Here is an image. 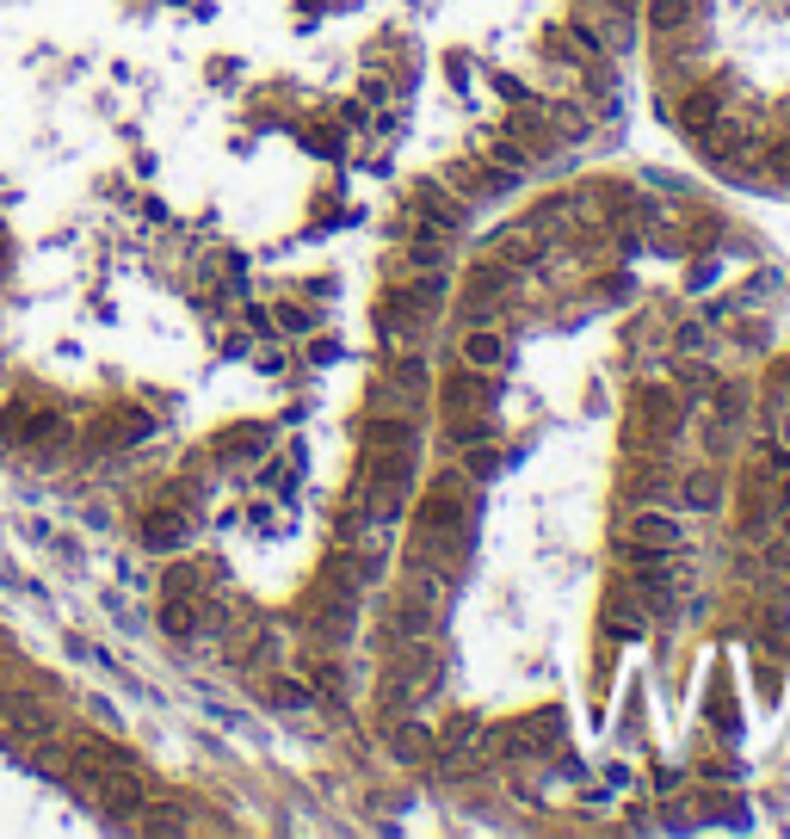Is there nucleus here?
<instances>
[{
	"mask_svg": "<svg viewBox=\"0 0 790 839\" xmlns=\"http://www.w3.org/2000/svg\"><path fill=\"white\" fill-rule=\"evenodd\" d=\"M500 358H507V340L500 334H488V327L463 334V364H470V371H500Z\"/></svg>",
	"mask_w": 790,
	"mask_h": 839,
	"instance_id": "18",
	"label": "nucleus"
},
{
	"mask_svg": "<svg viewBox=\"0 0 790 839\" xmlns=\"http://www.w3.org/2000/svg\"><path fill=\"white\" fill-rule=\"evenodd\" d=\"M389 383L408 389V395H420V389H426V358H420V352H402V358L389 364Z\"/></svg>",
	"mask_w": 790,
	"mask_h": 839,
	"instance_id": "29",
	"label": "nucleus"
},
{
	"mask_svg": "<svg viewBox=\"0 0 790 839\" xmlns=\"http://www.w3.org/2000/svg\"><path fill=\"white\" fill-rule=\"evenodd\" d=\"M494 87H500V93H507L513 105H531V93H525V81H513V75H494Z\"/></svg>",
	"mask_w": 790,
	"mask_h": 839,
	"instance_id": "39",
	"label": "nucleus"
},
{
	"mask_svg": "<svg viewBox=\"0 0 790 839\" xmlns=\"http://www.w3.org/2000/svg\"><path fill=\"white\" fill-rule=\"evenodd\" d=\"M445 186L463 198V204H476V198H500V192H507L513 186V179L507 173H488V161H457V167H445Z\"/></svg>",
	"mask_w": 790,
	"mask_h": 839,
	"instance_id": "6",
	"label": "nucleus"
},
{
	"mask_svg": "<svg viewBox=\"0 0 790 839\" xmlns=\"http://www.w3.org/2000/svg\"><path fill=\"white\" fill-rule=\"evenodd\" d=\"M266 445H272L266 426H229V432H217V457L223 463H254V457H266Z\"/></svg>",
	"mask_w": 790,
	"mask_h": 839,
	"instance_id": "14",
	"label": "nucleus"
},
{
	"mask_svg": "<svg viewBox=\"0 0 790 839\" xmlns=\"http://www.w3.org/2000/svg\"><path fill=\"white\" fill-rule=\"evenodd\" d=\"M476 735H482V722H476V716H457V722L445 728V753H457V747H470Z\"/></svg>",
	"mask_w": 790,
	"mask_h": 839,
	"instance_id": "36",
	"label": "nucleus"
},
{
	"mask_svg": "<svg viewBox=\"0 0 790 839\" xmlns=\"http://www.w3.org/2000/svg\"><path fill=\"white\" fill-rule=\"evenodd\" d=\"M136 827L142 833H179V827H186V815H136Z\"/></svg>",
	"mask_w": 790,
	"mask_h": 839,
	"instance_id": "38",
	"label": "nucleus"
},
{
	"mask_svg": "<svg viewBox=\"0 0 790 839\" xmlns=\"http://www.w3.org/2000/svg\"><path fill=\"white\" fill-rule=\"evenodd\" d=\"M488 167H500L507 179H519V173H531V149H525L519 136H494L488 142Z\"/></svg>",
	"mask_w": 790,
	"mask_h": 839,
	"instance_id": "21",
	"label": "nucleus"
},
{
	"mask_svg": "<svg viewBox=\"0 0 790 839\" xmlns=\"http://www.w3.org/2000/svg\"><path fill=\"white\" fill-rule=\"evenodd\" d=\"M303 624H309V636H315L321 648H346L352 630H358V593L321 587V599H315V611L303 617Z\"/></svg>",
	"mask_w": 790,
	"mask_h": 839,
	"instance_id": "2",
	"label": "nucleus"
},
{
	"mask_svg": "<svg viewBox=\"0 0 790 839\" xmlns=\"http://www.w3.org/2000/svg\"><path fill=\"white\" fill-rule=\"evenodd\" d=\"M741 408H747V389H741V383H723V389H716V420H723V426H735Z\"/></svg>",
	"mask_w": 790,
	"mask_h": 839,
	"instance_id": "34",
	"label": "nucleus"
},
{
	"mask_svg": "<svg viewBox=\"0 0 790 839\" xmlns=\"http://www.w3.org/2000/svg\"><path fill=\"white\" fill-rule=\"evenodd\" d=\"M661 494H673V469H667V463H655V469H642V476H630V500H661Z\"/></svg>",
	"mask_w": 790,
	"mask_h": 839,
	"instance_id": "30",
	"label": "nucleus"
},
{
	"mask_svg": "<svg viewBox=\"0 0 790 839\" xmlns=\"http://www.w3.org/2000/svg\"><path fill=\"white\" fill-rule=\"evenodd\" d=\"M605 630H612L618 642H636L642 636V605L636 599H612V605H605Z\"/></svg>",
	"mask_w": 790,
	"mask_h": 839,
	"instance_id": "25",
	"label": "nucleus"
},
{
	"mask_svg": "<svg viewBox=\"0 0 790 839\" xmlns=\"http://www.w3.org/2000/svg\"><path fill=\"white\" fill-rule=\"evenodd\" d=\"M760 167L778 179V186H790V136H778V142H766L760 149Z\"/></svg>",
	"mask_w": 790,
	"mask_h": 839,
	"instance_id": "32",
	"label": "nucleus"
},
{
	"mask_svg": "<svg viewBox=\"0 0 790 839\" xmlns=\"http://www.w3.org/2000/svg\"><path fill=\"white\" fill-rule=\"evenodd\" d=\"M673 118L686 136H704L716 118H723V99H716V87H692V93H679L673 99Z\"/></svg>",
	"mask_w": 790,
	"mask_h": 839,
	"instance_id": "11",
	"label": "nucleus"
},
{
	"mask_svg": "<svg viewBox=\"0 0 790 839\" xmlns=\"http://www.w3.org/2000/svg\"><path fill=\"white\" fill-rule=\"evenodd\" d=\"M488 439H494L488 414H482V420H451V426H445V445H451V451H470V445H488Z\"/></svg>",
	"mask_w": 790,
	"mask_h": 839,
	"instance_id": "27",
	"label": "nucleus"
},
{
	"mask_svg": "<svg viewBox=\"0 0 790 839\" xmlns=\"http://www.w3.org/2000/svg\"><path fill=\"white\" fill-rule=\"evenodd\" d=\"M531 247H537V241H531L525 229H507V235L494 241V253H500V260H531Z\"/></svg>",
	"mask_w": 790,
	"mask_h": 839,
	"instance_id": "35",
	"label": "nucleus"
},
{
	"mask_svg": "<svg viewBox=\"0 0 790 839\" xmlns=\"http://www.w3.org/2000/svg\"><path fill=\"white\" fill-rule=\"evenodd\" d=\"M414 229H433V235H457V223H463V216H470V204H463L451 186H445V179H426V186H414Z\"/></svg>",
	"mask_w": 790,
	"mask_h": 839,
	"instance_id": "3",
	"label": "nucleus"
},
{
	"mask_svg": "<svg viewBox=\"0 0 790 839\" xmlns=\"http://www.w3.org/2000/svg\"><path fill=\"white\" fill-rule=\"evenodd\" d=\"M698 346H704V327L686 321V327H679V352H698Z\"/></svg>",
	"mask_w": 790,
	"mask_h": 839,
	"instance_id": "40",
	"label": "nucleus"
},
{
	"mask_svg": "<svg viewBox=\"0 0 790 839\" xmlns=\"http://www.w3.org/2000/svg\"><path fill=\"white\" fill-rule=\"evenodd\" d=\"M636 408H642V420H649L655 432H661V439H673V432H679V401H673V389H642L636 395Z\"/></svg>",
	"mask_w": 790,
	"mask_h": 839,
	"instance_id": "16",
	"label": "nucleus"
},
{
	"mask_svg": "<svg viewBox=\"0 0 790 839\" xmlns=\"http://www.w3.org/2000/svg\"><path fill=\"white\" fill-rule=\"evenodd\" d=\"M272 315H278L284 334H309V327H315V315H309V309H297V303H284V309H272Z\"/></svg>",
	"mask_w": 790,
	"mask_h": 839,
	"instance_id": "37",
	"label": "nucleus"
},
{
	"mask_svg": "<svg viewBox=\"0 0 790 839\" xmlns=\"http://www.w3.org/2000/svg\"><path fill=\"white\" fill-rule=\"evenodd\" d=\"M568 44L581 50V56H605V50H612V44H605V31H593L587 19H568Z\"/></svg>",
	"mask_w": 790,
	"mask_h": 839,
	"instance_id": "31",
	"label": "nucleus"
},
{
	"mask_svg": "<svg viewBox=\"0 0 790 839\" xmlns=\"http://www.w3.org/2000/svg\"><path fill=\"white\" fill-rule=\"evenodd\" d=\"M679 494H686V506H692V513H710V506L723 500V482H716V469H692Z\"/></svg>",
	"mask_w": 790,
	"mask_h": 839,
	"instance_id": "24",
	"label": "nucleus"
},
{
	"mask_svg": "<svg viewBox=\"0 0 790 839\" xmlns=\"http://www.w3.org/2000/svg\"><path fill=\"white\" fill-rule=\"evenodd\" d=\"M649 25L655 38H679V31L698 25V0H649Z\"/></svg>",
	"mask_w": 790,
	"mask_h": 839,
	"instance_id": "15",
	"label": "nucleus"
},
{
	"mask_svg": "<svg viewBox=\"0 0 790 839\" xmlns=\"http://www.w3.org/2000/svg\"><path fill=\"white\" fill-rule=\"evenodd\" d=\"M624 550H655V556L679 550V519L673 513H636L624 525Z\"/></svg>",
	"mask_w": 790,
	"mask_h": 839,
	"instance_id": "7",
	"label": "nucleus"
},
{
	"mask_svg": "<svg viewBox=\"0 0 790 839\" xmlns=\"http://www.w3.org/2000/svg\"><path fill=\"white\" fill-rule=\"evenodd\" d=\"M198 617H204V599H161V630L167 636H198Z\"/></svg>",
	"mask_w": 790,
	"mask_h": 839,
	"instance_id": "19",
	"label": "nucleus"
},
{
	"mask_svg": "<svg viewBox=\"0 0 790 839\" xmlns=\"http://www.w3.org/2000/svg\"><path fill=\"white\" fill-rule=\"evenodd\" d=\"M500 290H507V260H482V266L470 272V290H463V309H470L476 321H488L482 309L500 297Z\"/></svg>",
	"mask_w": 790,
	"mask_h": 839,
	"instance_id": "13",
	"label": "nucleus"
},
{
	"mask_svg": "<svg viewBox=\"0 0 790 839\" xmlns=\"http://www.w3.org/2000/svg\"><path fill=\"white\" fill-rule=\"evenodd\" d=\"M142 432H149V414H136V408H118L112 420H105V426L93 432V439H99V445H136Z\"/></svg>",
	"mask_w": 790,
	"mask_h": 839,
	"instance_id": "20",
	"label": "nucleus"
},
{
	"mask_svg": "<svg viewBox=\"0 0 790 839\" xmlns=\"http://www.w3.org/2000/svg\"><path fill=\"white\" fill-rule=\"evenodd\" d=\"M93 802L105 809V821H136L142 809H149V778L124 759V765H112V772L93 778Z\"/></svg>",
	"mask_w": 790,
	"mask_h": 839,
	"instance_id": "1",
	"label": "nucleus"
},
{
	"mask_svg": "<svg viewBox=\"0 0 790 839\" xmlns=\"http://www.w3.org/2000/svg\"><path fill=\"white\" fill-rule=\"evenodd\" d=\"M142 543H149V550H186V543H192V513L155 506V513L142 519Z\"/></svg>",
	"mask_w": 790,
	"mask_h": 839,
	"instance_id": "9",
	"label": "nucleus"
},
{
	"mask_svg": "<svg viewBox=\"0 0 790 839\" xmlns=\"http://www.w3.org/2000/svg\"><path fill=\"white\" fill-rule=\"evenodd\" d=\"M56 426H62V414L38 408V401H31V408H25V401H13V408L0 414V439H7V445H44Z\"/></svg>",
	"mask_w": 790,
	"mask_h": 839,
	"instance_id": "5",
	"label": "nucleus"
},
{
	"mask_svg": "<svg viewBox=\"0 0 790 839\" xmlns=\"http://www.w3.org/2000/svg\"><path fill=\"white\" fill-rule=\"evenodd\" d=\"M303 673H309V685H315V691H328V698H340V661H334V648H328V654H309V661H303Z\"/></svg>",
	"mask_w": 790,
	"mask_h": 839,
	"instance_id": "28",
	"label": "nucleus"
},
{
	"mask_svg": "<svg viewBox=\"0 0 790 839\" xmlns=\"http://www.w3.org/2000/svg\"><path fill=\"white\" fill-rule=\"evenodd\" d=\"M457 469L470 482H488V476H500V451H494V439L488 445H470V451H457Z\"/></svg>",
	"mask_w": 790,
	"mask_h": 839,
	"instance_id": "26",
	"label": "nucleus"
},
{
	"mask_svg": "<svg viewBox=\"0 0 790 839\" xmlns=\"http://www.w3.org/2000/svg\"><path fill=\"white\" fill-rule=\"evenodd\" d=\"M161 599H204V568L198 562H173L161 580Z\"/></svg>",
	"mask_w": 790,
	"mask_h": 839,
	"instance_id": "22",
	"label": "nucleus"
},
{
	"mask_svg": "<svg viewBox=\"0 0 790 839\" xmlns=\"http://www.w3.org/2000/svg\"><path fill=\"white\" fill-rule=\"evenodd\" d=\"M383 735H389V753H395V759H408V765H420L426 753L439 747V741H433V728H426L420 716H395Z\"/></svg>",
	"mask_w": 790,
	"mask_h": 839,
	"instance_id": "12",
	"label": "nucleus"
},
{
	"mask_svg": "<svg viewBox=\"0 0 790 839\" xmlns=\"http://www.w3.org/2000/svg\"><path fill=\"white\" fill-rule=\"evenodd\" d=\"M414 562L457 580L463 568H470V525L463 531H414Z\"/></svg>",
	"mask_w": 790,
	"mask_h": 839,
	"instance_id": "4",
	"label": "nucleus"
},
{
	"mask_svg": "<svg viewBox=\"0 0 790 839\" xmlns=\"http://www.w3.org/2000/svg\"><path fill=\"white\" fill-rule=\"evenodd\" d=\"M365 451H414V420L402 414H383L365 426Z\"/></svg>",
	"mask_w": 790,
	"mask_h": 839,
	"instance_id": "17",
	"label": "nucleus"
},
{
	"mask_svg": "<svg viewBox=\"0 0 790 839\" xmlns=\"http://www.w3.org/2000/svg\"><path fill=\"white\" fill-rule=\"evenodd\" d=\"M556 735H562V722H556V710H544V716H525L519 728H513V747L525 753V747H556Z\"/></svg>",
	"mask_w": 790,
	"mask_h": 839,
	"instance_id": "23",
	"label": "nucleus"
},
{
	"mask_svg": "<svg viewBox=\"0 0 790 839\" xmlns=\"http://www.w3.org/2000/svg\"><path fill=\"white\" fill-rule=\"evenodd\" d=\"M389 624H395V636H402V642H433L439 636V611L426 605V599H414V593H402V599H395V611H389Z\"/></svg>",
	"mask_w": 790,
	"mask_h": 839,
	"instance_id": "10",
	"label": "nucleus"
},
{
	"mask_svg": "<svg viewBox=\"0 0 790 839\" xmlns=\"http://www.w3.org/2000/svg\"><path fill=\"white\" fill-rule=\"evenodd\" d=\"M266 698L291 704V710H309V704H315V691H309V685H297V679H272V685H266Z\"/></svg>",
	"mask_w": 790,
	"mask_h": 839,
	"instance_id": "33",
	"label": "nucleus"
},
{
	"mask_svg": "<svg viewBox=\"0 0 790 839\" xmlns=\"http://www.w3.org/2000/svg\"><path fill=\"white\" fill-rule=\"evenodd\" d=\"M494 401H500L494 371H470V364H463V371L445 383V408H451V414H463V408H494Z\"/></svg>",
	"mask_w": 790,
	"mask_h": 839,
	"instance_id": "8",
	"label": "nucleus"
}]
</instances>
